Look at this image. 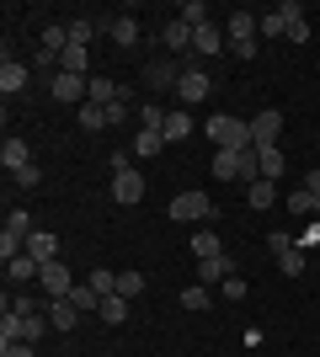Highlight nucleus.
I'll list each match as a JSON object with an SVG mask.
<instances>
[{
  "mask_svg": "<svg viewBox=\"0 0 320 357\" xmlns=\"http://www.w3.org/2000/svg\"><path fill=\"white\" fill-rule=\"evenodd\" d=\"M273 203H277V187H273V181H251V187H245V208H273Z\"/></svg>",
  "mask_w": 320,
  "mask_h": 357,
  "instance_id": "obj_26",
  "label": "nucleus"
},
{
  "mask_svg": "<svg viewBox=\"0 0 320 357\" xmlns=\"http://www.w3.org/2000/svg\"><path fill=\"white\" fill-rule=\"evenodd\" d=\"M96 314H102V326H123V320H128V298H123V294H107Z\"/></svg>",
  "mask_w": 320,
  "mask_h": 357,
  "instance_id": "obj_27",
  "label": "nucleus"
},
{
  "mask_svg": "<svg viewBox=\"0 0 320 357\" xmlns=\"http://www.w3.org/2000/svg\"><path fill=\"white\" fill-rule=\"evenodd\" d=\"M305 256L310 251H299V245H294V251H277V272H283V278H299V272H305Z\"/></svg>",
  "mask_w": 320,
  "mask_h": 357,
  "instance_id": "obj_31",
  "label": "nucleus"
},
{
  "mask_svg": "<svg viewBox=\"0 0 320 357\" xmlns=\"http://www.w3.org/2000/svg\"><path fill=\"white\" fill-rule=\"evenodd\" d=\"M112 203H123V208H134V203H144V176H139L134 165L112 176Z\"/></svg>",
  "mask_w": 320,
  "mask_h": 357,
  "instance_id": "obj_7",
  "label": "nucleus"
},
{
  "mask_svg": "<svg viewBox=\"0 0 320 357\" xmlns=\"http://www.w3.org/2000/svg\"><path fill=\"white\" fill-rule=\"evenodd\" d=\"M315 240H320V224H310L305 235H299V251H310V245H315Z\"/></svg>",
  "mask_w": 320,
  "mask_h": 357,
  "instance_id": "obj_46",
  "label": "nucleus"
},
{
  "mask_svg": "<svg viewBox=\"0 0 320 357\" xmlns=\"http://www.w3.org/2000/svg\"><path fill=\"white\" fill-rule=\"evenodd\" d=\"M213 176L219 181H261V160H257V149H219L213 155Z\"/></svg>",
  "mask_w": 320,
  "mask_h": 357,
  "instance_id": "obj_1",
  "label": "nucleus"
},
{
  "mask_svg": "<svg viewBox=\"0 0 320 357\" xmlns=\"http://www.w3.org/2000/svg\"><path fill=\"white\" fill-rule=\"evenodd\" d=\"M192 256H198V261H208V256H224V240L213 235V229H198V235H192Z\"/></svg>",
  "mask_w": 320,
  "mask_h": 357,
  "instance_id": "obj_28",
  "label": "nucleus"
},
{
  "mask_svg": "<svg viewBox=\"0 0 320 357\" xmlns=\"http://www.w3.org/2000/svg\"><path fill=\"white\" fill-rule=\"evenodd\" d=\"M176 80H182V59H150L144 64V86L150 91H176Z\"/></svg>",
  "mask_w": 320,
  "mask_h": 357,
  "instance_id": "obj_6",
  "label": "nucleus"
},
{
  "mask_svg": "<svg viewBox=\"0 0 320 357\" xmlns=\"http://www.w3.org/2000/svg\"><path fill=\"white\" fill-rule=\"evenodd\" d=\"M208 139L219 149H257L251 144V118H224V112H213L208 118Z\"/></svg>",
  "mask_w": 320,
  "mask_h": 357,
  "instance_id": "obj_3",
  "label": "nucleus"
},
{
  "mask_svg": "<svg viewBox=\"0 0 320 357\" xmlns=\"http://www.w3.org/2000/svg\"><path fill=\"white\" fill-rule=\"evenodd\" d=\"M27 86H32V64H22V59L6 54V59H0V91H6V96H22Z\"/></svg>",
  "mask_w": 320,
  "mask_h": 357,
  "instance_id": "obj_9",
  "label": "nucleus"
},
{
  "mask_svg": "<svg viewBox=\"0 0 320 357\" xmlns=\"http://www.w3.org/2000/svg\"><path fill=\"white\" fill-rule=\"evenodd\" d=\"M59 70L64 75H91V48H75V43H70L59 54Z\"/></svg>",
  "mask_w": 320,
  "mask_h": 357,
  "instance_id": "obj_25",
  "label": "nucleus"
},
{
  "mask_svg": "<svg viewBox=\"0 0 320 357\" xmlns=\"http://www.w3.org/2000/svg\"><path fill=\"white\" fill-rule=\"evenodd\" d=\"M38 261H32V256H16V261H6V278H11V283H27V278H38Z\"/></svg>",
  "mask_w": 320,
  "mask_h": 357,
  "instance_id": "obj_30",
  "label": "nucleus"
},
{
  "mask_svg": "<svg viewBox=\"0 0 320 357\" xmlns=\"http://www.w3.org/2000/svg\"><path fill=\"white\" fill-rule=\"evenodd\" d=\"M139 155V160H155V155H160V149H166V134H155V128H139L134 134V144H128Z\"/></svg>",
  "mask_w": 320,
  "mask_h": 357,
  "instance_id": "obj_24",
  "label": "nucleus"
},
{
  "mask_svg": "<svg viewBox=\"0 0 320 357\" xmlns=\"http://www.w3.org/2000/svg\"><path fill=\"white\" fill-rule=\"evenodd\" d=\"M208 91H213V80H208V70L203 64H182V80H176V102H208Z\"/></svg>",
  "mask_w": 320,
  "mask_h": 357,
  "instance_id": "obj_4",
  "label": "nucleus"
},
{
  "mask_svg": "<svg viewBox=\"0 0 320 357\" xmlns=\"http://www.w3.org/2000/svg\"><path fill=\"white\" fill-rule=\"evenodd\" d=\"M107 38L118 48H139V16H112V22H107Z\"/></svg>",
  "mask_w": 320,
  "mask_h": 357,
  "instance_id": "obj_15",
  "label": "nucleus"
},
{
  "mask_svg": "<svg viewBox=\"0 0 320 357\" xmlns=\"http://www.w3.org/2000/svg\"><path fill=\"white\" fill-rule=\"evenodd\" d=\"M75 123L86 128V134H102V128H112V118H107V107H96V102L75 107Z\"/></svg>",
  "mask_w": 320,
  "mask_h": 357,
  "instance_id": "obj_22",
  "label": "nucleus"
},
{
  "mask_svg": "<svg viewBox=\"0 0 320 357\" xmlns=\"http://www.w3.org/2000/svg\"><path fill=\"white\" fill-rule=\"evenodd\" d=\"M38 283H43L48 298H70V294H75V272L64 267V261H48V267L38 272Z\"/></svg>",
  "mask_w": 320,
  "mask_h": 357,
  "instance_id": "obj_5",
  "label": "nucleus"
},
{
  "mask_svg": "<svg viewBox=\"0 0 320 357\" xmlns=\"http://www.w3.org/2000/svg\"><path fill=\"white\" fill-rule=\"evenodd\" d=\"M229 54H235V59H257V54H261V38H257V43H229Z\"/></svg>",
  "mask_w": 320,
  "mask_h": 357,
  "instance_id": "obj_42",
  "label": "nucleus"
},
{
  "mask_svg": "<svg viewBox=\"0 0 320 357\" xmlns=\"http://www.w3.org/2000/svg\"><path fill=\"white\" fill-rule=\"evenodd\" d=\"M118 80H112V75H91V80H86V102H96V107H112L118 102Z\"/></svg>",
  "mask_w": 320,
  "mask_h": 357,
  "instance_id": "obj_16",
  "label": "nucleus"
},
{
  "mask_svg": "<svg viewBox=\"0 0 320 357\" xmlns=\"http://www.w3.org/2000/svg\"><path fill=\"white\" fill-rule=\"evenodd\" d=\"M6 229H16V235H32V219H27V208H11V213H6Z\"/></svg>",
  "mask_w": 320,
  "mask_h": 357,
  "instance_id": "obj_40",
  "label": "nucleus"
},
{
  "mask_svg": "<svg viewBox=\"0 0 320 357\" xmlns=\"http://www.w3.org/2000/svg\"><path fill=\"white\" fill-rule=\"evenodd\" d=\"M118 294L128 298V304H134V298L144 294V272H118Z\"/></svg>",
  "mask_w": 320,
  "mask_h": 357,
  "instance_id": "obj_33",
  "label": "nucleus"
},
{
  "mask_svg": "<svg viewBox=\"0 0 320 357\" xmlns=\"http://www.w3.org/2000/svg\"><path fill=\"white\" fill-rule=\"evenodd\" d=\"M224 32H229V43H257V38H261V16L257 11H229Z\"/></svg>",
  "mask_w": 320,
  "mask_h": 357,
  "instance_id": "obj_8",
  "label": "nucleus"
},
{
  "mask_svg": "<svg viewBox=\"0 0 320 357\" xmlns=\"http://www.w3.org/2000/svg\"><path fill=\"white\" fill-rule=\"evenodd\" d=\"M261 38H267V43H273V38H289V16L277 11V6L261 16Z\"/></svg>",
  "mask_w": 320,
  "mask_h": 357,
  "instance_id": "obj_29",
  "label": "nucleus"
},
{
  "mask_svg": "<svg viewBox=\"0 0 320 357\" xmlns=\"http://www.w3.org/2000/svg\"><path fill=\"white\" fill-rule=\"evenodd\" d=\"M48 326H54V331H75L80 326V310L70 304V298H48Z\"/></svg>",
  "mask_w": 320,
  "mask_h": 357,
  "instance_id": "obj_18",
  "label": "nucleus"
},
{
  "mask_svg": "<svg viewBox=\"0 0 320 357\" xmlns=\"http://www.w3.org/2000/svg\"><path fill=\"white\" fill-rule=\"evenodd\" d=\"M0 357H38V352H32V342H6Z\"/></svg>",
  "mask_w": 320,
  "mask_h": 357,
  "instance_id": "obj_41",
  "label": "nucleus"
},
{
  "mask_svg": "<svg viewBox=\"0 0 320 357\" xmlns=\"http://www.w3.org/2000/svg\"><path fill=\"white\" fill-rule=\"evenodd\" d=\"M224 278H235V261L229 256H208V261H198V283H224Z\"/></svg>",
  "mask_w": 320,
  "mask_h": 357,
  "instance_id": "obj_19",
  "label": "nucleus"
},
{
  "mask_svg": "<svg viewBox=\"0 0 320 357\" xmlns=\"http://www.w3.org/2000/svg\"><path fill=\"white\" fill-rule=\"evenodd\" d=\"M160 134H166V144H182V139L192 134V118H187V107H171V112H166V128H160Z\"/></svg>",
  "mask_w": 320,
  "mask_h": 357,
  "instance_id": "obj_21",
  "label": "nucleus"
},
{
  "mask_svg": "<svg viewBox=\"0 0 320 357\" xmlns=\"http://www.w3.org/2000/svg\"><path fill=\"white\" fill-rule=\"evenodd\" d=\"M289 43H310V22H289Z\"/></svg>",
  "mask_w": 320,
  "mask_h": 357,
  "instance_id": "obj_45",
  "label": "nucleus"
},
{
  "mask_svg": "<svg viewBox=\"0 0 320 357\" xmlns=\"http://www.w3.org/2000/svg\"><path fill=\"white\" fill-rule=\"evenodd\" d=\"M86 80H91V75H64V70H59L54 96H59V102H80V107H86Z\"/></svg>",
  "mask_w": 320,
  "mask_h": 357,
  "instance_id": "obj_17",
  "label": "nucleus"
},
{
  "mask_svg": "<svg viewBox=\"0 0 320 357\" xmlns=\"http://www.w3.org/2000/svg\"><path fill=\"white\" fill-rule=\"evenodd\" d=\"M70 27V43L75 48H91V38L96 32H107V22H91V16H75V22H64Z\"/></svg>",
  "mask_w": 320,
  "mask_h": 357,
  "instance_id": "obj_20",
  "label": "nucleus"
},
{
  "mask_svg": "<svg viewBox=\"0 0 320 357\" xmlns=\"http://www.w3.org/2000/svg\"><path fill=\"white\" fill-rule=\"evenodd\" d=\"M294 245H299V240H294L289 229H267V251H273V256L277 251H294Z\"/></svg>",
  "mask_w": 320,
  "mask_h": 357,
  "instance_id": "obj_39",
  "label": "nucleus"
},
{
  "mask_svg": "<svg viewBox=\"0 0 320 357\" xmlns=\"http://www.w3.org/2000/svg\"><path fill=\"white\" fill-rule=\"evenodd\" d=\"M128 165H134V149H112V176H118V171H128Z\"/></svg>",
  "mask_w": 320,
  "mask_h": 357,
  "instance_id": "obj_44",
  "label": "nucleus"
},
{
  "mask_svg": "<svg viewBox=\"0 0 320 357\" xmlns=\"http://www.w3.org/2000/svg\"><path fill=\"white\" fill-rule=\"evenodd\" d=\"M277 134H283V112L261 107L257 118H251V144H277Z\"/></svg>",
  "mask_w": 320,
  "mask_h": 357,
  "instance_id": "obj_11",
  "label": "nucleus"
},
{
  "mask_svg": "<svg viewBox=\"0 0 320 357\" xmlns=\"http://www.w3.org/2000/svg\"><path fill=\"white\" fill-rule=\"evenodd\" d=\"M27 256L38 261V267L59 261V235H48V229H32V235H27Z\"/></svg>",
  "mask_w": 320,
  "mask_h": 357,
  "instance_id": "obj_12",
  "label": "nucleus"
},
{
  "mask_svg": "<svg viewBox=\"0 0 320 357\" xmlns=\"http://www.w3.org/2000/svg\"><path fill=\"white\" fill-rule=\"evenodd\" d=\"M0 165H6L11 176H16V171H27V165H32V144H27V139H6V144H0Z\"/></svg>",
  "mask_w": 320,
  "mask_h": 357,
  "instance_id": "obj_14",
  "label": "nucleus"
},
{
  "mask_svg": "<svg viewBox=\"0 0 320 357\" xmlns=\"http://www.w3.org/2000/svg\"><path fill=\"white\" fill-rule=\"evenodd\" d=\"M160 43H166L176 59H192V27H187L182 16H171L166 27H160Z\"/></svg>",
  "mask_w": 320,
  "mask_h": 357,
  "instance_id": "obj_10",
  "label": "nucleus"
},
{
  "mask_svg": "<svg viewBox=\"0 0 320 357\" xmlns=\"http://www.w3.org/2000/svg\"><path fill=\"white\" fill-rule=\"evenodd\" d=\"M139 128H166V107H155V102H139Z\"/></svg>",
  "mask_w": 320,
  "mask_h": 357,
  "instance_id": "obj_32",
  "label": "nucleus"
},
{
  "mask_svg": "<svg viewBox=\"0 0 320 357\" xmlns=\"http://www.w3.org/2000/svg\"><path fill=\"white\" fill-rule=\"evenodd\" d=\"M176 16H182L187 27H203V22H208V6H203V0H187V6H182Z\"/></svg>",
  "mask_w": 320,
  "mask_h": 357,
  "instance_id": "obj_36",
  "label": "nucleus"
},
{
  "mask_svg": "<svg viewBox=\"0 0 320 357\" xmlns=\"http://www.w3.org/2000/svg\"><path fill=\"white\" fill-rule=\"evenodd\" d=\"M257 160H261V181H277V176H283V165H289L277 144H257Z\"/></svg>",
  "mask_w": 320,
  "mask_h": 357,
  "instance_id": "obj_23",
  "label": "nucleus"
},
{
  "mask_svg": "<svg viewBox=\"0 0 320 357\" xmlns=\"http://www.w3.org/2000/svg\"><path fill=\"white\" fill-rule=\"evenodd\" d=\"M11 181H16V187H22V192H32V187H43V171H38V160H32L27 171H16Z\"/></svg>",
  "mask_w": 320,
  "mask_h": 357,
  "instance_id": "obj_38",
  "label": "nucleus"
},
{
  "mask_svg": "<svg viewBox=\"0 0 320 357\" xmlns=\"http://www.w3.org/2000/svg\"><path fill=\"white\" fill-rule=\"evenodd\" d=\"M192 54H203V59H213V54H224V32L213 27V22L192 27Z\"/></svg>",
  "mask_w": 320,
  "mask_h": 357,
  "instance_id": "obj_13",
  "label": "nucleus"
},
{
  "mask_svg": "<svg viewBox=\"0 0 320 357\" xmlns=\"http://www.w3.org/2000/svg\"><path fill=\"white\" fill-rule=\"evenodd\" d=\"M224 298H235V304H241V298H245V278H224Z\"/></svg>",
  "mask_w": 320,
  "mask_h": 357,
  "instance_id": "obj_43",
  "label": "nucleus"
},
{
  "mask_svg": "<svg viewBox=\"0 0 320 357\" xmlns=\"http://www.w3.org/2000/svg\"><path fill=\"white\" fill-rule=\"evenodd\" d=\"M289 208H294V213H320V203H315V192H310V187H294V192H289Z\"/></svg>",
  "mask_w": 320,
  "mask_h": 357,
  "instance_id": "obj_35",
  "label": "nucleus"
},
{
  "mask_svg": "<svg viewBox=\"0 0 320 357\" xmlns=\"http://www.w3.org/2000/svg\"><path fill=\"white\" fill-rule=\"evenodd\" d=\"M43 48H48V54H64V48H70V27H59V22L43 27Z\"/></svg>",
  "mask_w": 320,
  "mask_h": 357,
  "instance_id": "obj_34",
  "label": "nucleus"
},
{
  "mask_svg": "<svg viewBox=\"0 0 320 357\" xmlns=\"http://www.w3.org/2000/svg\"><path fill=\"white\" fill-rule=\"evenodd\" d=\"M171 219H176V224H208V219H219V203H213V197L208 192H203V187H187V192H176V197H171Z\"/></svg>",
  "mask_w": 320,
  "mask_h": 357,
  "instance_id": "obj_2",
  "label": "nucleus"
},
{
  "mask_svg": "<svg viewBox=\"0 0 320 357\" xmlns=\"http://www.w3.org/2000/svg\"><path fill=\"white\" fill-rule=\"evenodd\" d=\"M182 310H208V288H203V283L182 288Z\"/></svg>",
  "mask_w": 320,
  "mask_h": 357,
  "instance_id": "obj_37",
  "label": "nucleus"
}]
</instances>
